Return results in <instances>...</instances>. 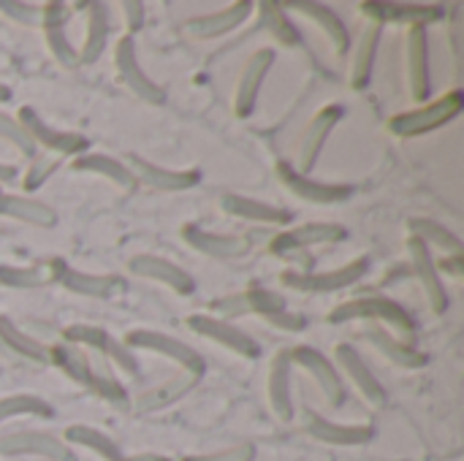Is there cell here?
Wrapping results in <instances>:
<instances>
[{
  "mask_svg": "<svg viewBox=\"0 0 464 461\" xmlns=\"http://www.w3.org/2000/svg\"><path fill=\"white\" fill-rule=\"evenodd\" d=\"M128 269H130V274H139L144 280L160 283V285H166V288H171L174 293H182V296H190L196 291L193 277L182 266H177L169 258L152 255V253H144V255L130 258L128 261Z\"/></svg>",
  "mask_w": 464,
  "mask_h": 461,
  "instance_id": "44dd1931",
  "label": "cell"
},
{
  "mask_svg": "<svg viewBox=\"0 0 464 461\" xmlns=\"http://www.w3.org/2000/svg\"><path fill=\"white\" fill-rule=\"evenodd\" d=\"M65 446H79V448H87L92 451L95 456H101L103 461H122V451L117 446V440H111L106 432L95 429V427H87V424H73L65 429Z\"/></svg>",
  "mask_w": 464,
  "mask_h": 461,
  "instance_id": "74e56055",
  "label": "cell"
},
{
  "mask_svg": "<svg viewBox=\"0 0 464 461\" xmlns=\"http://www.w3.org/2000/svg\"><path fill=\"white\" fill-rule=\"evenodd\" d=\"M359 11L375 22V24H432V22H440L446 16V8L443 5H421V3H383V0H364L359 5Z\"/></svg>",
  "mask_w": 464,
  "mask_h": 461,
  "instance_id": "8fae6325",
  "label": "cell"
},
{
  "mask_svg": "<svg viewBox=\"0 0 464 461\" xmlns=\"http://www.w3.org/2000/svg\"><path fill=\"white\" fill-rule=\"evenodd\" d=\"M198 380H201V378L188 375V372L174 375V378H169L166 383H158V386H152V389L141 391V394L136 397V402H133V410H136V413H141V416H147V413H158V410H166V408L177 405L182 397H188V394L196 389V383H198Z\"/></svg>",
  "mask_w": 464,
  "mask_h": 461,
  "instance_id": "f1b7e54d",
  "label": "cell"
},
{
  "mask_svg": "<svg viewBox=\"0 0 464 461\" xmlns=\"http://www.w3.org/2000/svg\"><path fill=\"white\" fill-rule=\"evenodd\" d=\"M275 60H277L275 49H258V52H253L247 57V62L242 68V76H239V84H237V95H234L237 117H250L253 114L256 101H258L261 87H264V79L269 76Z\"/></svg>",
  "mask_w": 464,
  "mask_h": 461,
  "instance_id": "e0dca14e",
  "label": "cell"
},
{
  "mask_svg": "<svg viewBox=\"0 0 464 461\" xmlns=\"http://www.w3.org/2000/svg\"><path fill=\"white\" fill-rule=\"evenodd\" d=\"M334 359H337L340 370L348 375V380L356 386V391H359L372 408H383V405L389 402V394H386L383 383L378 380V375L370 370V364L359 356V351H356L353 345H348V342L337 345Z\"/></svg>",
  "mask_w": 464,
  "mask_h": 461,
  "instance_id": "d6986e66",
  "label": "cell"
},
{
  "mask_svg": "<svg viewBox=\"0 0 464 461\" xmlns=\"http://www.w3.org/2000/svg\"><path fill=\"white\" fill-rule=\"evenodd\" d=\"M22 416H33V418H52L54 410L46 399L35 397V394H11L0 399V424L11 421V418H22Z\"/></svg>",
  "mask_w": 464,
  "mask_h": 461,
  "instance_id": "60d3db41",
  "label": "cell"
},
{
  "mask_svg": "<svg viewBox=\"0 0 464 461\" xmlns=\"http://www.w3.org/2000/svg\"><path fill=\"white\" fill-rule=\"evenodd\" d=\"M114 68H117L120 79L128 84V90L133 95H139V101H147V103H163L166 101L163 87L155 79H150V73L141 68L139 52H136V41L128 33L114 46Z\"/></svg>",
  "mask_w": 464,
  "mask_h": 461,
  "instance_id": "52a82bcc",
  "label": "cell"
},
{
  "mask_svg": "<svg viewBox=\"0 0 464 461\" xmlns=\"http://www.w3.org/2000/svg\"><path fill=\"white\" fill-rule=\"evenodd\" d=\"M258 19H261V27L269 30V35H275L277 43H283V46H299L302 43L299 27L285 14L283 3H275V0L258 3Z\"/></svg>",
  "mask_w": 464,
  "mask_h": 461,
  "instance_id": "ab89813d",
  "label": "cell"
},
{
  "mask_svg": "<svg viewBox=\"0 0 464 461\" xmlns=\"http://www.w3.org/2000/svg\"><path fill=\"white\" fill-rule=\"evenodd\" d=\"M253 459H256V446H250V443H242V446L226 448V451H218V454L185 456L182 461H253Z\"/></svg>",
  "mask_w": 464,
  "mask_h": 461,
  "instance_id": "bcb514c9",
  "label": "cell"
},
{
  "mask_svg": "<svg viewBox=\"0 0 464 461\" xmlns=\"http://www.w3.org/2000/svg\"><path fill=\"white\" fill-rule=\"evenodd\" d=\"M57 160L54 158H33V166H30V171H27V177H24V187L27 190H38L54 171H57Z\"/></svg>",
  "mask_w": 464,
  "mask_h": 461,
  "instance_id": "f6af8a7d",
  "label": "cell"
},
{
  "mask_svg": "<svg viewBox=\"0 0 464 461\" xmlns=\"http://www.w3.org/2000/svg\"><path fill=\"white\" fill-rule=\"evenodd\" d=\"M73 171H82V174H98L109 182H114L117 187L122 190H133L139 182L133 177V171L120 163L117 158L111 155H98V152H84L79 158H73Z\"/></svg>",
  "mask_w": 464,
  "mask_h": 461,
  "instance_id": "8d00e7d4",
  "label": "cell"
},
{
  "mask_svg": "<svg viewBox=\"0 0 464 461\" xmlns=\"http://www.w3.org/2000/svg\"><path fill=\"white\" fill-rule=\"evenodd\" d=\"M370 272V258H356L345 266L326 269V272H283L280 283L299 293H337L356 285Z\"/></svg>",
  "mask_w": 464,
  "mask_h": 461,
  "instance_id": "5b68a950",
  "label": "cell"
},
{
  "mask_svg": "<svg viewBox=\"0 0 464 461\" xmlns=\"http://www.w3.org/2000/svg\"><path fill=\"white\" fill-rule=\"evenodd\" d=\"M253 14V3L250 0H237L220 11H212V14H198V16H190L182 30L190 35V38H198V41H212V38H220V35H228L234 33L237 27H242L247 22V16Z\"/></svg>",
  "mask_w": 464,
  "mask_h": 461,
  "instance_id": "5bb4252c",
  "label": "cell"
},
{
  "mask_svg": "<svg viewBox=\"0 0 464 461\" xmlns=\"http://www.w3.org/2000/svg\"><path fill=\"white\" fill-rule=\"evenodd\" d=\"M136 177V182L147 185V187H155V190H166V193H179V190H190L201 182V174L196 168H188V171H174V168H163L158 163H150L139 155L130 158V166H128Z\"/></svg>",
  "mask_w": 464,
  "mask_h": 461,
  "instance_id": "d4e9b609",
  "label": "cell"
},
{
  "mask_svg": "<svg viewBox=\"0 0 464 461\" xmlns=\"http://www.w3.org/2000/svg\"><path fill=\"white\" fill-rule=\"evenodd\" d=\"M288 359H291V364L310 372V378L315 380V386L321 389V394L326 397V402L332 408L345 405V383L332 359H326L318 348H310V345H296L294 351H288Z\"/></svg>",
  "mask_w": 464,
  "mask_h": 461,
  "instance_id": "9c48e42d",
  "label": "cell"
},
{
  "mask_svg": "<svg viewBox=\"0 0 464 461\" xmlns=\"http://www.w3.org/2000/svg\"><path fill=\"white\" fill-rule=\"evenodd\" d=\"M0 11L27 27H41L44 24V8L33 5V3H22V0H0Z\"/></svg>",
  "mask_w": 464,
  "mask_h": 461,
  "instance_id": "ee69618b",
  "label": "cell"
},
{
  "mask_svg": "<svg viewBox=\"0 0 464 461\" xmlns=\"http://www.w3.org/2000/svg\"><path fill=\"white\" fill-rule=\"evenodd\" d=\"M65 264L60 258L52 261H41L33 266H8L0 264V285L3 288H14V291H35V288H46L60 283Z\"/></svg>",
  "mask_w": 464,
  "mask_h": 461,
  "instance_id": "83f0119b",
  "label": "cell"
},
{
  "mask_svg": "<svg viewBox=\"0 0 464 461\" xmlns=\"http://www.w3.org/2000/svg\"><path fill=\"white\" fill-rule=\"evenodd\" d=\"M438 272H451V277H462V255H449L438 266Z\"/></svg>",
  "mask_w": 464,
  "mask_h": 461,
  "instance_id": "c3c4849f",
  "label": "cell"
},
{
  "mask_svg": "<svg viewBox=\"0 0 464 461\" xmlns=\"http://www.w3.org/2000/svg\"><path fill=\"white\" fill-rule=\"evenodd\" d=\"M14 179H16V168L0 163V185H8V182H14Z\"/></svg>",
  "mask_w": 464,
  "mask_h": 461,
  "instance_id": "681fc988",
  "label": "cell"
},
{
  "mask_svg": "<svg viewBox=\"0 0 464 461\" xmlns=\"http://www.w3.org/2000/svg\"><path fill=\"white\" fill-rule=\"evenodd\" d=\"M408 253H411V261H413V274L419 277L430 307L438 315H443L449 310V293H446V285H443V274L438 272V264L432 258V250L424 242H419L416 236H411L408 239Z\"/></svg>",
  "mask_w": 464,
  "mask_h": 461,
  "instance_id": "7402d4cb",
  "label": "cell"
},
{
  "mask_svg": "<svg viewBox=\"0 0 464 461\" xmlns=\"http://www.w3.org/2000/svg\"><path fill=\"white\" fill-rule=\"evenodd\" d=\"M63 342H68V345H79V348H90V351H95L103 361L117 364L125 375H130V378H141V367H139L136 353H133L130 348H125V342H122V340L111 337L106 329L87 326V323H76V326L63 329Z\"/></svg>",
  "mask_w": 464,
  "mask_h": 461,
  "instance_id": "277c9868",
  "label": "cell"
},
{
  "mask_svg": "<svg viewBox=\"0 0 464 461\" xmlns=\"http://www.w3.org/2000/svg\"><path fill=\"white\" fill-rule=\"evenodd\" d=\"M364 340H367L386 361H392V364L400 367V370H421V367H427V361H430L427 353H421V351L413 348L411 342L394 337L389 329H383V326H378V323H370V326L364 329Z\"/></svg>",
  "mask_w": 464,
  "mask_h": 461,
  "instance_id": "484cf974",
  "label": "cell"
},
{
  "mask_svg": "<svg viewBox=\"0 0 464 461\" xmlns=\"http://www.w3.org/2000/svg\"><path fill=\"white\" fill-rule=\"evenodd\" d=\"M60 285L71 291L73 296H84V299H117L128 288V283L117 274H90V272L71 269V266L63 269Z\"/></svg>",
  "mask_w": 464,
  "mask_h": 461,
  "instance_id": "4316f807",
  "label": "cell"
},
{
  "mask_svg": "<svg viewBox=\"0 0 464 461\" xmlns=\"http://www.w3.org/2000/svg\"><path fill=\"white\" fill-rule=\"evenodd\" d=\"M411 236H416L419 242H424L430 250H432V247L443 250L446 255H462L464 250L462 239H459L451 228H446L443 223L430 220V217H416V220H411Z\"/></svg>",
  "mask_w": 464,
  "mask_h": 461,
  "instance_id": "f35d334b",
  "label": "cell"
},
{
  "mask_svg": "<svg viewBox=\"0 0 464 461\" xmlns=\"http://www.w3.org/2000/svg\"><path fill=\"white\" fill-rule=\"evenodd\" d=\"M125 348L130 351H147V353H158L174 364L182 367V372L188 375H196V378H204L207 372V364L201 359V353L196 348H190L188 342L171 337V334H163V331H155V329H130L125 334Z\"/></svg>",
  "mask_w": 464,
  "mask_h": 461,
  "instance_id": "3957f363",
  "label": "cell"
},
{
  "mask_svg": "<svg viewBox=\"0 0 464 461\" xmlns=\"http://www.w3.org/2000/svg\"><path fill=\"white\" fill-rule=\"evenodd\" d=\"M179 236L188 247H193L201 255L209 258H220V261H234V258H245L250 253V242L245 236H234V234H215L207 231L196 223H185L179 228Z\"/></svg>",
  "mask_w": 464,
  "mask_h": 461,
  "instance_id": "9a60e30c",
  "label": "cell"
},
{
  "mask_svg": "<svg viewBox=\"0 0 464 461\" xmlns=\"http://www.w3.org/2000/svg\"><path fill=\"white\" fill-rule=\"evenodd\" d=\"M120 8H122L125 22H128V35H133L144 24V3L141 0H122Z\"/></svg>",
  "mask_w": 464,
  "mask_h": 461,
  "instance_id": "7dc6e473",
  "label": "cell"
},
{
  "mask_svg": "<svg viewBox=\"0 0 464 461\" xmlns=\"http://www.w3.org/2000/svg\"><path fill=\"white\" fill-rule=\"evenodd\" d=\"M0 139H5L8 144H14L19 149V155H24V158H33V152H35V144L24 133V128L19 125V120L11 117V114H5V111H0Z\"/></svg>",
  "mask_w": 464,
  "mask_h": 461,
  "instance_id": "7bdbcfd3",
  "label": "cell"
},
{
  "mask_svg": "<svg viewBox=\"0 0 464 461\" xmlns=\"http://www.w3.org/2000/svg\"><path fill=\"white\" fill-rule=\"evenodd\" d=\"M0 351L11 359L19 361H30V364H49V348H44L41 342H35L33 337H27L16 323H11L5 315H0Z\"/></svg>",
  "mask_w": 464,
  "mask_h": 461,
  "instance_id": "836d02e7",
  "label": "cell"
},
{
  "mask_svg": "<svg viewBox=\"0 0 464 461\" xmlns=\"http://www.w3.org/2000/svg\"><path fill=\"white\" fill-rule=\"evenodd\" d=\"M0 217H11L35 228H52L57 223V212L49 204L14 193H0Z\"/></svg>",
  "mask_w": 464,
  "mask_h": 461,
  "instance_id": "d6a6232c",
  "label": "cell"
},
{
  "mask_svg": "<svg viewBox=\"0 0 464 461\" xmlns=\"http://www.w3.org/2000/svg\"><path fill=\"white\" fill-rule=\"evenodd\" d=\"M277 177L280 182L294 193L299 196L302 201H310V204H321V206H329V204H343L353 196V187L351 185H334V182H318L307 174H299L291 163L280 160L277 163Z\"/></svg>",
  "mask_w": 464,
  "mask_h": 461,
  "instance_id": "4fadbf2b",
  "label": "cell"
},
{
  "mask_svg": "<svg viewBox=\"0 0 464 461\" xmlns=\"http://www.w3.org/2000/svg\"><path fill=\"white\" fill-rule=\"evenodd\" d=\"M304 432L326 446L337 448H353V446H367L375 437V429L370 424H334L313 410H304Z\"/></svg>",
  "mask_w": 464,
  "mask_h": 461,
  "instance_id": "ac0fdd59",
  "label": "cell"
},
{
  "mask_svg": "<svg viewBox=\"0 0 464 461\" xmlns=\"http://www.w3.org/2000/svg\"><path fill=\"white\" fill-rule=\"evenodd\" d=\"M464 109V95L459 90H451L446 92L443 98L438 101H430V103H421L419 109H411V111H400L389 120V130L400 139H413V136H424V133H432L449 122H454Z\"/></svg>",
  "mask_w": 464,
  "mask_h": 461,
  "instance_id": "7a4b0ae2",
  "label": "cell"
},
{
  "mask_svg": "<svg viewBox=\"0 0 464 461\" xmlns=\"http://www.w3.org/2000/svg\"><path fill=\"white\" fill-rule=\"evenodd\" d=\"M348 239V228L340 226V223H304V226H296L291 231H280L272 242H269V253L272 255H294L299 250H307V247H315V245H334V242H343Z\"/></svg>",
  "mask_w": 464,
  "mask_h": 461,
  "instance_id": "7c38bea8",
  "label": "cell"
},
{
  "mask_svg": "<svg viewBox=\"0 0 464 461\" xmlns=\"http://www.w3.org/2000/svg\"><path fill=\"white\" fill-rule=\"evenodd\" d=\"M408 84L413 101H427L432 92V79H430V35L427 27L416 24L408 30Z\"/></svg>",
  "mask_w": 464,
  "mask_h": 461,
  "instance_id": "cb8c5ba5",
  "label": "cell"
},
{
  "mask_svg": "<svg viewBox=\"0 0 464 461\" xmlns=\"http://www.w3.org/2000/svg\"><path fill=\"white\" fill-rule=\"evenodd\" d=\"M329 323H348V321H367V323H378L383 329H394L400 334H413L416 331V321L411 318V312L389 299V296H359V299H348L343 304H337L329 318Z\"/></svg>",
  "mask_w": 464,
  "mask_h": 461,
  "instance_id": "6da1fadb",
  "label": "cell"
},
{
  "mask_svg": "<svg viewBox=\"0 0 464 461\" xmlns=\"http://www.w3.org/2000/svg\"><path fill=\"white\" fill-rule=\"evenodd\" d=\"M49 364L60 367L73 383H79L82 389H92V380H95V364L92 359L79 348V345H68V342H60L54 348H49Z\"/></svg>",
  "mask_w": 464,
  "mask_h": 461,
  "instance_id": "d590c367",
  "label": "cell"
},
{
  "mask_svg": "<svg viewBox=\"0 0 464 461\" xmlns=\"http://www.w3.org/2000/svg\"><path fill=\"white\" fill-rule=\"evenodd\" d=\"M343 120V106H324L315 117H313V122L307 125V130H304V136H302V141H299V155H296V171L299 174H310L313 168H315V163H318V158H321V152H324V144H326V139L332 136V130L337 128V122Z\"/></svg>",
  "mask_w": 464,
  "mask_h": 461,
  "instance_id": "ffe728a7",
  "label": "cell"
},
{
  "mask_svg": "<svg viewBox=\"0 0 464 461\" xmlns=\"http://www.w3.org/2000/svg\"><path fill=\"white\" fill-rule=\"evenodd\" d=\"M84 8H87V35H84L82 49H79V62L92 65V62H98V57L106 49L111 19H109L106 3H87Z\"/></svg>",
  "mask_w": 464,
  "mask_h": 461,
  "instance_id": "e575fe53",
  "label": "cell"
},
{
  "mask_svg": "<svg viewBox=\"0 0 464 461\" xmlns=\"http://www.w3.org/2000/svg\"><path fill=\"white\" fill-rule=\"evenodd\" d=\"M16 120H19V125L24 128V133L30 136L33 144H41V147H46L49 152H54L60 158H79V155H84L90 149L87 136L73 133V130H57V128H52L30 106L19 109V117Z\"/></svg>",
  "mask_w": 464,
  "mask_h": 461,
  "instance_id": "8992f818",
  "label": "cell"
},
{
  "mask_svg": "<svg viewBox=\"0 0 464 461\" xmlns=\"http://www.w3.org/2000/svg\"><path fill=\"white\" fill-rule=\"evenodd\" d=\"M288 310L285 299L269 288H247L242 293H228V296H220L212 302V312L215 318H239V315H261L264 321H269L272 315Z\"/></svg>",
  "mask_w": 464,
  "mask_h": 461,
  "instance_id": "30bf717a",
  "label": "cell"
},
{
  "mask_svg": "<svg viewBox=\"0 0 464 461\" xmlns=\"http://www.w3.org/2000/svg\"><path fill=\"white\" fill-rule=\"evenodd\" d=\"M46 46L52 52V57L63 65V68H76L79 65V49L68 41L65 27H46Z\"/></svg>",
  "mask_w": 464,
  "mask_h": 461,
  "instance_id": "b9f144b4",
  "label": "cell"
},
{
  "mask_svg": "<svg viewBox=\"0 0 464 461\" xmlns=\"http://www.w3.org/2000/svg\"><path fill=\"white\" fill-rule=\"evenodd\" d=\"M378 46H381V24L370 22L353 49V60H351V90L362 92L370 87L372 82V71H375V60H378Z\"/></svg>",
  "mask_w": 464,
  "mask_h": 461,
  "instance_id": "1f68e13d",
  "label": "cell"
},
{
  "mask_svg": "<svg viewBox=\"0 0 464 461\" xmlns=\"http://www.w3.org/2000/svg\"><path fill=\"white\" fill-rule=\"evenodd\" d=\"M188 329L242 359H258L261 356V345L247 334L242 331L239 326H234L231 321H223V318H215V315H190L188 318Z\"/></svg>",
  "mask_w": 464,
  "mask_h": 461,
  "instance_id": "ba28073f",
  "label": "cell"
},
{
  "mask_svg": "<svg viewBox=\"0 0 464 461\" xmlns=\"http://www.w3.org/2000/svg\"><path fill=\"white\" fill-rule=\"evenodd\" d=\"M220 209L226 215H234V217H242V220H250V223H264V226H288L291 223L288 209L258 201V198H247V196H239V193H226L220 198Z\"/></svg>",
  "mask_w": 464,
  "mask_h": 461,
  "instance_id": "f546056e",
  "label": "cell"
},
{
  "mask_svg": "<svg viewBox=\"0 0 464 461\" xmlns=\"http://www.w3.org/2000/svg\"><path fill=\"white\" fill-rule=\"evenodd\" d=\"M3 456H41L49 461H76L71 446L46 432H14L0 437Z\"/></svg>",
  "mask_w": 464,
  "mask_h": 461,
  "instance_id": "2e32d148",
  "label": "cell"
},
{
  "mask_svg": "<svg viewBox=\"0 0 464 461\" xmlns=\"http://www.w3.org/2000/svg\"><path fill=\"white\" fill-rule=\"evenodd\" d=\"M291 359L288 351H280L272 359L269 367V378H266V397H269V408L280 421H291L294 418V397H291Z\"/></svg>",
  "mask_w": 464,
  "mask_h": 461,
  "instance_id": "4dcf8cb0",
  "label": "cell"
},
{
  "mask_svg": "<svg viewBox=\"0 0 464 461\" xmlns=\"http://www.w3.org/2000/svg\"><path fill=\"white\" fill-rule=\"evenodd\" d=\"M3 101H11V90H8V84H0V103Z\"/></svg>",
  "mask_w": 464,
  "mask_h": 461,
  "instance_id": "f907efd6",
  "label": "cell"
},
{
  "mask_svg": "<svg viewBox=\"0 0 464 461\" xmlns=\"http://www.w3.org/2000/svg\"><path fill=\"white\" fill-rule=\"evenodd\" d=\"M160 461H171V459H160Z\"/></svg>",
  "mask_w": 464,
  "mask_h": 461,
  "instance_id": "816d5d0a",
  "label": "cell"
},
{
  "mask_svg": "<svg viewBox=\"0 0 464 461\" xmlns=\"http://www.w3.org/2000/svg\"><path fill=\"white\" fill-rule=\"evenodd\" d=\"M283 8H285V11H288V8H291V11H299V14H304L307 19H313V22L321 27V33L329 38V43L334 46V52H337V54H348L353 38H351L348 24L343 22V16H340L334 8H329L326 3H318V0H291V3H283Z\"/></svg>",
  "mask_w": 464,
  "mask_h": 461,
  "instance_id": "603a6c76",
  "label": "cell"
}]
</instances>
